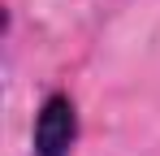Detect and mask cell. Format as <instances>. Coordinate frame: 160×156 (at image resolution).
I'll use <instances>...</instances> for the list:
<instances>
[{
  "label": "cell",
  "instance_id": "6da1fadb",
  "mask_svg": "<svg viewBox=\"0 0 160 156\" xmlns=\"http://www.w3.org/2000/svg\"><path fill=\"white\" fill-rule=\"evenodd\" d=\"M74 134H78V117H74V104L65 96H52L39 113V126H35V148L39 156H69L74 148Z\"/></svg>",
  "mask_w": 160,
  "mask_h": 156
}]
</instances>
